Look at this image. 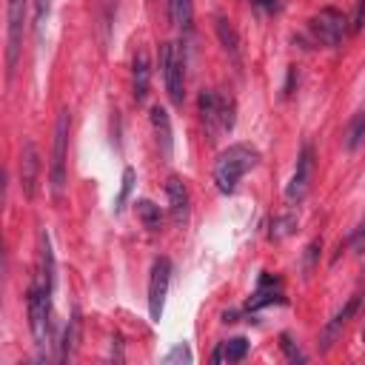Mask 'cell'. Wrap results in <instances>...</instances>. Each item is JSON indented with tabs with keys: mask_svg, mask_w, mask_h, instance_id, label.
<instances>
[{
	"mask_svg": "<svg viewBox=\"0 0 365 365\" xmlns=\"http://www.w3.org/2000/svg\"><path fill=\"white\" fill-rule=\"evenodd\" d=\"M259 163V151L248 143H234L225 151H220L214 163V182L220 194H234L240 180Z\"/></svg>",
	"mask_w": 365,
	"mask_h": 365,
	"instance_id": "1",
	"label": "cell"
},
{
	"mask_svg": "<svg viewBox=\"0 0 365 365\" xmlns=\"http://www.w3.org/2000/svg\"><path fill=\"white\" fill-rule=\"evenodd\" d=\"M51 294H54V288L43 285L40 279H34L26 294L29 325H31V336H34V345L40 354L51 345Z\"/></svg>",
	"mask_w": 365,
	"mask_h": 365,
	"instance_id": "2",
	"label": "cell"
},
{
	"mask_svg": "<svg viewBox=\"0 0 365 365\" xmlns=\"http://www.w3.org/2000/svg\"><path fill=\"white\" fill-rule=\"evenodd\" d=\"M200 117H202V125L217 134V131H231L234 128V100L231 97H222L217 94L214 88H205L200 91Z\"/></svg>",
	"mask_w": 365,
	"mask_h": 365,
	"instance_id": "3",
	"label": "cell"
},
{
	"mask_svg": "<svg viewBox=\"0 0 365 365\" xmlns=\"http://www.w3.org/2000/svg\"><path fill=\"white\" fill-rule=\"evenodd\" d=\"M160 66H163V80H165L168 100L174 106H182V100H185V57H182L177 43H163Z\"/></svg>",
	"mask_w": 365,
	"mask_h": 365,
	"instance_id": "4",
	"label": "cell"
},
{
	"mask_svg": "<svg viewBox=\"0 0 365 365\" xmlns=\"http://www.w3.org/2000/svg\"><path fill=\"white\" fill-rule=\"evenodd\" d=\"M66 154H68V111L63 108L54 123V148H51V165H48V185L54 197H63V188H66Z\"/></svg>",
	"mask_w": 365,
	"mask_h": 365,
	"instance_id": "5",
	"label": "cell"
},
{
	"mask_svg": "<svg viewBox=\"0 0 365 365\" xmlns=\"http://www.w3.org/2000/svg\"><path fill=\"white\" fill-rule=\"evenodd\" d=\"M26 6H29V0H9V9H6V77L9 80H11L17 60H20Z\"/></svg>",
	"mask_w": 365,
	"mask_h": 365,
	"instance_id": "6",
	"label": "cell"
},
{
	"mask_svg": "<svg viewBox=\"0 0 365 365\" xmlns=\"http://www.w3.org/2000/svg\"><path fill=\"white\" fill-rule=\"evenodd\" d=\"M308 29H311L317 43H322L328 48H336L345 37V14L334 6H325V9H319V14H314L308 20Z\"/></svg>",
	"mask_w": 365,
	"mask_h": 365,
	"instance_id": "7",
	"label": "cell"
},
{
	"mask_svg": "<svg viewBox=\"0 0 365 365\" xmlns=\"http://www.w3.org/2000/svg\"><path fill=\"white\" fill-rule=\"evenodd\" d=\"M168 282H171V259L168 257H157L151 262V277H148V317H151V322L163 319Z\"/></svg>",
	"mask_w": 365,
	"mask_h": 365,
	"instance_id": "8",
	"label": "cell"
},
{
	"mask_svg": "<svg viewBox=\"0 0 365 365\" xmlns=\"http://www.w3.org/2000/svg\"><path fill=\"white\" fill-rule=\"evenodd\" d=\"M311 177H314V148L305 143L302 151H299L294 177H291V182L285 185V200H288L291 205L305 197V191H308V185H311Z\"/></svg>",
	"mask_w": 365,
	"mask_h": 365,
	"instance_id": "9",
	"label": "cell"
},
{
	"mask_svg": "<svg viewBox=\"0 0 365 365\" xmlns=\"http://www.w3.org/2000/svg\"><path fill=\"white\" fill-rule=\"evenodd\" d=\"M37 177H40V151H37L34 140H23V148H20V191H23L26 200H34Z\"/></svg>",
	"mask_w": 365,
	"mask_h": 365,
	"instance_id": "10",
	"label": "cell"
},
{
	"mask_svg": "<svg viewBox=\"0 0 365 365\" xmlns=\"http://www.w3.org/2000/svg\"><path fill=\"white\" fill-rule=\"evenodd\" d=\"M165 197H168V211H171L174 225H185L188 222V214H191V194H188L185 180L177 177V174H171L165 180Z\"/></svg>",
	"mask_w": 365,
	"mask_h": 365,
	"instance_id": "11",
	"label": "cell"
},
{
	"mask_svg": "<svg viewBox=\"0 0 365 365\" xmlns=\"http://www.w3.org/2000/svg\"><path fill=\"white\" fill-rule=\"evenodd\" d=\"M359 308H362V299H359V294H354V297H351V299H348V302L328 319V325L322 328V351H328V348L334 345V339L339 336V331L348 325V319H351Z\"/></svg>",
	"mask_w": 365,
	"mask_h": 365,
	"instance_id": "12",
	"label": "cell"
},
{
	"mask_svg": "<svg viewBox=\"0 0 365 365\" xmlns=\"http://www.w3.org/2000/svg\"><path fill=\"white\" fill-rule=\"evenodd\" d=\"M151 125H154V134H157V145H160V154L165 160H171L174 154V134H171V117L163 106H151Z\"/></svg>",
	"mask_w": 365,
	"mask_h": 365,
	"instance_id": "13",
	"label": "cell"
},
{
	"mask_svg": "<svg viewBox=\"0 0 365 365\" xmlns=\"http://www.w3.org/2000/svg\"><path fill=\"white\" fill-rule=\"evenodd\" d=\"M274 302H285V297L279 294V279L274 274H262L257 291L248 299V308L257 311V308H265V305H274Z\"/></svg>",
	"mask_w": 365,
	"mask_h": 365,
	"instance_id": "14",
	"label": "cell"
},
{
	"mask_svg": "<svg viewBox=\"0 0 365 365\" xmlns=\"http://www.w3.org/2000/svg\"><path fill=\"white\" fill-rule=\"evenodd\" d=\"M148 77H151L148 54L140 48L134 54V66H131V91H134V100L137 103H145V97H148Z\"/></svg>",
	"mask_w": 365,
	"mask_h": 365,
	"instance_id": "15",
	"label": "cell"
},
{
	"mask_svg": "<svg viewBox=\"0 0 365 365\" xmlns=\"http://www.w3.org/2000/svg\"><path fill=\"white\" fill-rule=\"evenodd\" d=\"M214 31H217V40H220L222 51H225L234 63H240V34H237V29L231 26V20H228V17H217V20H214Z\"/></svg>",
	"mask_w": 365,
	"mask_h": 365,
	"instance_id": "16",
	"label": "cell"
},
{
	"mask_svg": "<svg viewBox=\"0 0 365 365\" xmlns=\"http://www.w3.org/2000/svg\"><path fill=\"white\" fill-rule=\"evenodd\" d=\"M245 354H248V339L245 336H231V339H225V342H220V348L214 351V362H240V359H245Z\"/></svg>",
	"mask_w": 365,
	"mask_h": 365,
	"instance_id": "17",
	"label": "cell"
},
{
	"mask_svg": "<svg viewBox=\"0 0 365 365\" xmlns=\"http://www.w3.org/2000/svg\"><path fill=\"white\" fill-rule=\"evenodd\" d=\"M134 211H137L140 222H143L148 231H157V228L163 225V211H160L157 202H151V200H137V202H134Z\"/></svg>",
	"mask_w": 365,
	"mask_h": 365,
	"instance_id": "18",
	"label": "cell"
},
{
	"mask_svg": "<svg viewBox=\"0 0 365 365\" xmlns=\"http://www.w3.org/2000/svg\"><path fill=\"white\" fill-rule=\"evenodd\" d=\"M345 148L348 151H356L362 143H365V108L362 111H356L354 117H351V123H348V128H345Z\"/></svg>",
	"mask_w": 365,
	"mask_h": 365,
	"instance_id": "19",
	"label": "cell"
},
{
	"mask_svg": "<svg viewBox=\"0 0 365 365\" xmlns=\"http://www.w3.org/2000/svg\"><path fill=\"white\" fill-rule=\"evenodd\" d=\"M77 339H80V314H71L66 331H63V342H60V359L71 356L74 348H77Z\"/></svg>",
	"mask_w": 365,
	"mask_h": 365,
	"instance_id": "20",
	"label": "cell"
},
{
	"mask_svg": "<svg viewBox=\"0 0 365 365\" xmlns=\"http://www.w3.org/2000/svg\"><path fill=\"white\" fill-rule=\"evenodd\" d=\"M48 11H51V0H34V34H37V40H43Z\"/></svg>",
	"mask_w": 365,
	"mask_h": 365,
	"instance_id": "21",
	"label": "cell"
},
{
	"mask_svg": "<svg viewBox=\"0 0 365 365\" xmlns=\"http://www.w3.org/2000/svg\"><path fill=\"white\" fill-rule=\"evenodd\" d=\"M131 188H134V168H131V165H125V168H123V185H120V197H117V202H114V208H117V211L125 205V200H128Z\"/></svg>",
	"mask_w": 365,
	"mask_h": 365,
	"instance_id": "22",
	"label": "cell"
},
{
	"mask_svg": "<svg viewBox=\"0 0 365 365\" xmlns=\"http://www.w3.org/2000/svg\"><path fill=\"white\" fill-rule=\"evenodd\" d=\"M194 356H191V351H188V345L185 342H177L165 356H163V362L165 365H171V362H191Z\"/></svg>",
	"mask_w": 365,
	"mask_h": 365,
	"instance_id": "23",
	"label": "cell"
},
{
	"mask_svg": "<svg viewBox=\"0 0 365 365\" xmlns=\"http://www.w3.org/2000/svg\"><path fill=\"white\" fill-rule=\"evenodd\" d=\"M279 345H282V351H285V356H288L291 362H305V354L291 342V336H288V334H282V336H279Z\"/></svg>",
	"mask_w": 365,
	"mask_h": 365,
	"instance_id": "24",
	"label": "cell"
},
{
	"mask_svg": "<svg viewBox=\"0 0 365 365\" xmlns=\"http://www.w3.org/2000/svg\"><path fill=\"white\" fill-rule=\"evenodd\" d=\"M288 225H294V217H285V220H277V222H274V228H271V237H274V240H279V237H285V234L291 231Z\"/></svg>",
	"mask_w": 365,
	"mask_h": 365,
	"instance_id": "25",
	"label": "cell"
},
{
	"mask_svg": "<svg viewBox=\"0 0 365 365\" xmlns=\"http://www.w3.org/2000/svg\"><path fill=\"white\" fill-rule=\"evenodd\" d=\"M351 245H354V251H356V254H365V222H362V225L354 231Z\"/></svg>",
	"mask_w": 365,
	"mask_h": 365,
	"instance_id": "26",
	"label": "cell"
},
{
	"mask_svg": "<svg viewBox=\"0 0 365 365\" xmlns=\"http://www.w3.org/2000/svg\"><path fill=\"white\" fill-rule=\"evenodd\" d=\"M362 26H365V0H359V3H356V14H354L351 29H354V31H359Z\"/></svg>",
	"mask_w": 365,
	"mask_h": 365,
	"instance_id": "27",
	"label": "cell"
},
{
	"mask_svg": "<svg viewBox=\"0 0 365 365\" xmlns=\"http://www.w3.org/2000/svg\"><path fill=\"white\" fill-rule=\"evenodd\" d=\"M259 9H265V11H271V9H277V0H254Z\"/></svg>",
	"mask_w": 365,
	"mask_h": 365,
	"instance_id": "28",
	"label": "cell"
},
{
	"mask_svg": "<svg viewBox=\"0 0 365 365\" xmlns=\"http://www.w3.org/2000/svg\"><path fill=\"white\" fill-rule=\"evenodd\" d=\"M362 339H365V331H362Z\"/></svg>",
	"mask_w": 365,
	"mask_h": 365,
	"instance_id": "29",
	"label": "cell"
}]
</instances>
